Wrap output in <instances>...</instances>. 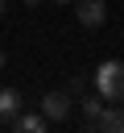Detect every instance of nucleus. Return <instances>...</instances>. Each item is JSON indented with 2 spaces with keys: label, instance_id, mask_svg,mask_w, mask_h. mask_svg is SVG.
<instances>
[{
  "label": "nucleus",
  "instance_id": "20e7f679",
  "mask_svg": "<svg viewBox=\"0 0 124 133\" xmlns=\"http://www.w3.org/2000/svg\"><path fill=\"white\" fill-rule=\"evenodd\" d=\"M45 112L37 108V112H17L12 121H8V129H17V133H45Z\"/></svg>",
  "mask_w": 124,
  "mask_h": 133
},
{
  "label": "nucleus",
  "instance_id": "9b49d317",
  "mask_svg": "<svg viewBox=\"0 0 124 133\" xmlns=\"http://www.w3.org/2000/svg\"><path fill=\"white\" fill-rule=\"evenodd\" d=\"M0 66H4V54H0Z\"/></svg>",
  "mask_w": 124,
  "mask_h": 133
},
{
  "label": "nucleus",
  "instance_id": "9d476101",
  "mask_svg": "<svg viewBox=\"0 0 124 133\" xmlns=\"http://www.w3.org/2000/svg\"><path fill=\"white\" fill-rule=\"evenodd\" d=\"M54 4H74V0H54Z\"/></svg>",
  "mask_w": 124,
  "mask_h": 133
},
{
  "label": "nucleus",
  "instance_id": "f03ea898",
  "mask_svg": "<svg viewBox=\"0 0 124 133\" xmlns=\"http://www.w3.org/2000/svg\"><path fill=\"white\" fill-rule=\"evenodd\" d=\"M74 17H79L83 29H99L107 21V4L103 0H74Z\"/></svg>",
  "mask_w": 124,
  "mask_h": 133
},
{
  "label": "nucleus",
  "instance_id": "39448f33",
  "mask_svg": "<svg viewBox=\"0 0 124 133\" xmlns=\"http://www.w3.org/2000/svg\"><path fill=\"white\" fill-rule=\"evenodd\" d=\"M95 133H124V108L103 104V112L95 116Z\"/></svg>",
  "mask_w": 124,
  "mask_h": 133
},
{
  "label": "nucleus",
  "instance_id": "f257e3e1",
  "mask_svg": "<svg viewBox=\"0 0 124 133\" xmlns=\"http://www.w3.org/2000/svg\"><path fill=\"white\" fill-rule=\"evenodd\" d=\"M95 87H99V96L112 104V100H124V62L120 58H107V62H99L95 66Z\"/></svg>",
  "mask_w": 124,
  "mask_h": 133
},
{
  "label": "nucleus",
  "instance_id": "7ed1b4c3",
  "mask_svg": "<svg viewBox=\"0 0 124 133\" xmlns=\"http://www.w3.org/2000/svg\"><path fill=\"white\" fill-rule=\"evenodd\" d=\"M41 112H45L50 125L54 121H66L70 116V91H45L41 96Z\"/></svg>",
  "mask_w": 124,
  "mask_h": 133
},
{
  "label": "nucleus",
  "instance_id": "f8f14e48",
  "mask_svg": "<svg viewBox=\"0 0 124 133\" xmlns=\"http://www.w3.org/2000/svg\"><path fill=\"white\" fill-rule=\"evenodd\" d=\"M25 4H37V0H25Z\"/></svg>",
  "mask_w": 124,
  "mask_h": 133
},
{
  "label": "nucleus",
  "instance_id": "423d86ee",
  "mask_svg": "<svg viewBox=\"0 0 124 133\" xmlns=\"http://www.w3.org/2000/svg\"><path fill=\"white\" fill-rule=\"evenodd\" d=\"M17 112H21V91H12V87H0V125H8Z\"/></svg>",
  "mask_w": 124,
  "mask_h": 133
},
{
  "label": "nucleus",
  "instance_id": "1a4fd4ad",
  "mask_svg": "<svg viewBox=\"0 0 124 133\" xmlns=\"http://www.w3.org/2000/svg\"><path fill=\"white\" fill-rule=\"evenodd\" d=\"M4 8H8V0H0V17H4Z\"/></svg>",
  "mask_w": 124,
  "mask_h": 133
},
{
  "label": "nucleus",
  "instance_id": "6e6552de",
  "mask_svg": "<svg viewBox=\"0 0 124 133\" xmlns=\"http://www.w3.org/2000/svg\"><path fill=\"white\" fill-rule=\"evenodd\" d=\"M83 87H87V79H79V75H74V79L66 83V91H70V96H74V91H83Z\"/></svg>",
  "mask_w": 124,
  "mask_h": 133
},
{
  "label": "nucleus",
  "instance_id": "0eeeda50",
  "mask_svg": "<svg viewBox=\"0 0 124 133\" xmlns=\"http://www.w3.org/2000/svg\"><path fill=\"white\" fill-rule=\"evenodd\" d=\"M103 112V96H87L83 100V133H95V116Z\"/></svg>",
  "mask_w": 124,
  "mask_h": 133
}]
</instances>
